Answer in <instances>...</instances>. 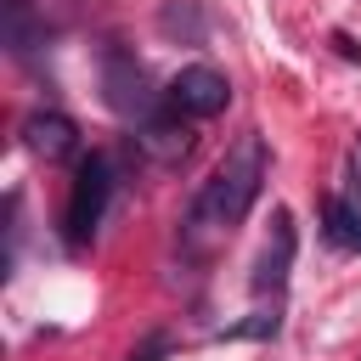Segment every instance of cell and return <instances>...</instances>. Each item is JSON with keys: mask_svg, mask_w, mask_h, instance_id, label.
<instances>
[{"mask_svg": "<svg viewBox=\"0 0 361 361\" xmlns=\"http://www.w3.org/2000/svg\"><path fill=\"white\" fill-rule=\"evenodd\" d=\"M158 34L169 45H203L209 39V17L197 0H164L158 6Z\"/></svg>", "mask_w": 361, "mask_h": 361, "instance_id": "8", "label": "cell"}, {"mask_svg": "<svg viewBox=\"0 0 361 361\" xmlns=\"http://www.w3.org/2000/svg\"><path fill=\"white\" fill-rule=\"evenodd\" d=\"M259 186H265V135L259 130H243L226 147V158L214 164V175L203 180L186 226H226V231L243 226L248 209H254V197H259Z\"/></svg>", "mask_w": 361, "mask_h": 361, "instance_id": "1", "label": "cell"}, {"mask_svg": "<svg viewBox=\"0 0 361 361\" xmlns=\"http://www.w3.org/2000/svg\"><path fill=\"white\" fill-rule=\"evenodd\" d=\"M288 265H293V214L288 209H276L271 214V243L259 248V259H254V293H282V282H288Z\"/></svg>", "mask_w": 361, "mask_h": 361, "instance_id": "6", "label": "cell"}, {"mask_svg": "<svg viewBox=\"0 0 361 361\" xmlns=\"http://www.w3.org/2000/svg\"><path fill=\"white\" fill-rule=\"evenodd\" d=\"M344 197H322V237L344 254H361V169L350 164Z\"/></svg>", "mask_w": 361, "mask_h": 361, "instance_id": "5", "label": "cell"}, {"mask_svg": "<svg viewBox=\"0 0 361 361\" xmlns=\"http://www.w3.org/2000/svg\"><path fill=\"white\" fill-rule=\"evenodd\" d=\"M107 197H113V158L107 152H90L73 175V192H68V209H62V237L73 248H85L107 214Z\"/></svg>", "mask_w": 361, "mask_h": 361, "instance_id": "3", "label": "cell"}, {"mask_svg": "<svg viewBox=\"0 0 361 361\" xmlns=\"http://www.w3.org/2000/svg\"><path fill=\"white\" fill-rule=\"evenodd\" d=\"M158 355H169V338H164V333H158V338H152V344H147V350H135V355H130V361H158Z\"/></svg>", "mask_w": 361, "mask_h": 361, "instance_id": "11", "label": "cell"}, {"mask_svg": "<svg viewBox=\"0 0 361 361\" xmlns=\"http://www.w3.org/2000/svg\"><path fill=\"white\" fill-rule=\"evenodd\" d=\"M276 327H282V316H276V310H259L254 322H237V327H226L220 338H276Z\"/></svg>", "mask_w": 361, "mask_h": 361, "instance_id": "10", "label": "cell"}, {"mask_svg": "<svg viewBox=\"0 0 361 361\" xmlns=\"http://www.w3.org/2000/svg\"><path fill=\"white\" fill-rule=\"evenodd\" d=\"M23 141H28V152H39V158H68V152L79 147V130H73L68 113H28V118H23Z\"/></svg>", "mask_w": 361, "mask_h": 361, "instance_id": "7", "label": "cell"}, {"mask_svg": "<svg viewBox=\"0 0 361 361\" xmlns=\"http://www.w3.org/2000/svg\"><path fill=\"white\" fill-rule=\"evenodd\" d=\"M102 102H107L118 118H130V124H147V118L164 107V96L152 90L147 68H141L135 51H124V45H107V51H102Z\"/></svg>", "mask_w": 361, "mask_h": 361, "instance_id": "2", "label": "cell"}, {"mask_svg": "<svg viewBox=\"0 0 361 361\" xmlns=\"http://www.w3.org/2000/svg\"><path fill=\"white\" fill-rule=\"evenodd\" d=\"M34 45H45V28L28 17V0H11V51L28 56Z\"/></svg>", "mask_w": 361, "mask_h": 361, "instance_id": "9", "label": "cell"}, {"mask_svg": "<svg viewBox=\"0 0 361 361\" xmlns=\"http://www.w3.org/2000/svg\"><path fill=\"white\" fill-rule=\"evenodd\" d=\"M333 45H338V51H344V56H350V62H355V56H361V45H355V39H350V34H333Z\"/></svg>", "mask_w": 361, "mask_h": 361, "instance_id": "12", "label": "cell"}, {"mask_svg": "<svg viewBox=\"0 0 361 361\" xmlns=\"http://www.w3.org/2000/svg\"><path fill=\"white\" fill-rule=\"evenodd\" d=\"M186 118H214V113H226V102H231V79L220 73V68H209V62H192V68H180L175 79H169V90H164Z\"/></svg>", "mask_w": 361, "mask_h": 361, "instance_id": "4", "label": "cell"}]
</instances>
